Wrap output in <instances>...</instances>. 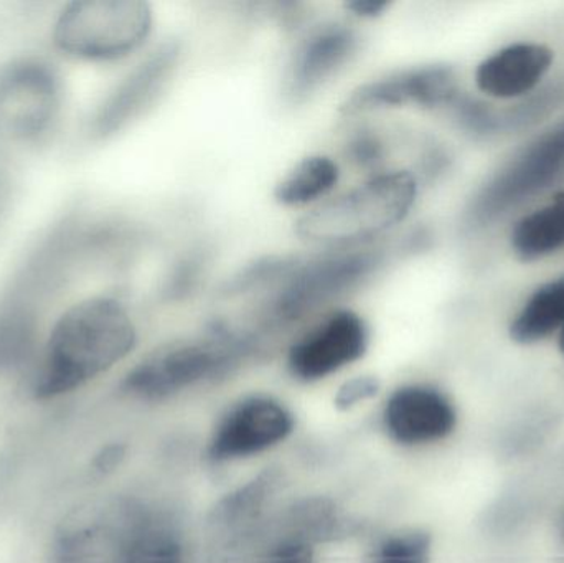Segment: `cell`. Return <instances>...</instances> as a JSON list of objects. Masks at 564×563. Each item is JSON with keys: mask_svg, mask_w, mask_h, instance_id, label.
<instances>
[{"mask_svg": "<svg viewBox=\"0 0 564 563\" xmlns=\"http://www.w3.org/2000/svg\"><path fill=\"white\" fill-rule=\"evenodd\" d=\"M380 392V380L377 377L360 376L347 380L335 393L334 403L340 412H350L355 407L368 402Z\"/></svg>", "mask_w": 564, "mask_h": 563, "instance_id": "obj_22", "label": "cell"}, {"mask_svg": "<svg viewBox=\"0 0 564 563\" xmlns=\"http://www.w3.org/2000/svg\"><path fill=\"white\" fill-rule=\"evenodd\" d=\"M383 423L388 435L398 445H430L454 432L457 413L441 390L430 386H406L391 393L384 405Z\"/></svg>", "mask_w": 564, "mask_h": 563, "instance_id": "obj_12", "label": "cell"}, {"mask_svg": "<svg viewBox=\"0 0 564 563\" xmlns=\"http://www.w3.org/2000/svg\"><path fill=\"white\" fill-rule=\"evenodd\" d=\"M558 349H560V353H562L564 356V326H563V329L560 331V333H558Z\"/></svg>", "mask_w": 564, "mask_h": 563, "instance_id": "obj_28", "label": "cell"}, {"mask_svg": "<svg viewBox=\"0 0 564 563\" xmlns=\"http://www.w3.org/2000/svg\"><path fill=\"white\" fill-rule=\"evenodd\" d=\"M152 10L142 0H76L55 23L56 46L88 59H116L151 35Z\"/></svg>", "mask_w": 564, "mask_h": 563, "instance_id": "obj_4", "label": "cell"}, {"mask_svg": "<svg viewBox=\"0 0 564 563\" xmlns=\"http://www.w3.org/2000/svg\"><path fill=\"white\" fill-rule=\"evenodd\" d=\"M430 535L410 531L381 541L365 563H430Z\"/></svg>", "mask_w": 564, "mask_h": 563, "instance_id": "obj_21", "label": "cell"}, {"mask_svg": "<svg viewBox=\"0 0 564 563\" xmlns=\"http://www.w3.org/2000/svg\"><path fill=\"white\" fill-rule=\"evenodd\" d=\"M388 7L390 3L387 0H354V2L347 3V9L350 12L358 17H367V19L381 15Z\"/></svg>", "mask_w": 564, "mask_h": 563, "instance_id": "obj_25", "label": "cell"}, {"mask_svg": "<svg viewBox=\"0 0 564 563\" xmlns=\"http://www.w3.org/2000/svg\"><path fill=\"white\" fill-rule=\"evenodd\" d=\"M370 343L367 323L354 311L325 317L291 347L289 372L301 382H317L360 360Z\"/></svg>", "mask_w": 564, "mask_h": 563, "instance_id": "obj_9", "label": "cell"}, {"mask_svg": "<svg viewBox=\"0 0 564 563\" xmlns=\"http://www.w3.org/2000/svg\"><path fill=\"white\" fill-rule=\"evenodd\" d=\"M510 250L523 263L564 251V195L522 215L509 235Z\"/></svg>", "mask_w": 564, "mask_h": 563, "instance_id": "obj_17", "label": "cell"}, {"mask_svg": "<svg viewBox=\"0 0 564 563\" xmlns=\"http://www.w3.org/2000/svg\"><path fill=\"white\" fill-rule=\"evenodd\" d=\"M135 505L79 509L53 542L52 563H128Z\"/></svg>", "mask_w": 564, "mask_h": 563, "instance_id": "obj_7", "label": "cell"}, {"mask_svg": "<svg viewBox=\"0 0 564 563\" xmlns=\"http://www.w3.org/2000/svg\"><path fill=\"white\" fill-rule=\"evenodd\" d=\"M417 192L410 171L383 172L312 208L299 218L295 234L327 247L364 243L400 225L413 210Z\"/></svg>", "mask_w": 564, "mask_h": 563, "instance_id": "obj_2", "label": "cell"}, {"mask_svg": "<svg viewBox=\"0 0 564 563\" xmlns=\"http://www.w3.org/2000/svg\"><path fill=\"white\" fill-rule=\"evenodd\" d=\"M63 85L58 73L39 59H23L0 72V145L42 141L58 121Z\"/></svg>", "mask_w": 564, "mask_h": 563, "instance_id": "obj_5", "label": "cell"}, {"mask_svg": "<svg viewBox=\"0 0 564 563\" xmlns=\"http://www.w3.org/2000/svg\"><path fill=\"white\" fill-rule=\"evenodd\" d=\"M39 357V321L26 301L0 304V376L19 372Z\"/></svg>", "mask_w": 564, "mask_h": 563, "instance_id": "obj_18", "label": "cell"}, {"mask_svg": "<svg viewBox=\"0 0 564 563\" xmlns=\"http://www.w3.org/2000/svg\"><path fill=\"white\" fill-rule=\"evenodd\" d=\"M457 95L459 88L453 69L441 65L421 66L360 86L344 102L341 111L358 115L371 109L406 105L436 108L456 101Z\"/></svg>", "mask_w": 564, "mask_h": 563, "instance_id": "obj_10", "label": "cell"}, {"mask_svg": "<svg viewBox=\"0 0 564 563\" xmlns=\"http://www.w3.org/2000/svg\"><path fill=\"white\" fill-rule=\"evenodd\" d=\"M175 53L174 48L162 46L122 79L93 116L89 132L96 138H108L139 118L167 82L174 68Z\"/></svg>", "mask_w": 564, "mask_h": 563, "instance_id": "obj_13", "label": "cell"}, {"mask_svg": "<svg viewBox=\"0 0 564 563\" xmlns=\"http://www.w3.org/2000/svg\"><path fill=\"white\" fill-rule=\"evenodd\" d=\"M10 202H12V182L6 172L0 171V224L9 212Z\"/></svg>", "mask_w": 564, "mask_h": 563, "instance_id": "obj_27", "label": "cell"}, {"mask_svg": "<svg viewBox=\"0 0 564 563\" xmlns=\"http://www.w3.org/2000/svg\"><path fill=\"white\" fill-rule=\"evenodd\" d=\"M128 563H187V548L169 512L135 505Z\"/></svg>", "mask_w": 564, "mask_h": 563, "instance_id": "obj_15", "label": "cell"}, {"mask_svg": "<svg viewBox=\"0 0 564 563\" xmlns=\"http://www.w3.org/2000/svg\"><path fill=\"white\" fill-rule=\"evenodd\" d=\"M276 473L267 472L253 481L225 496L214 511V524L221 531H241L253 524L254 519L263 512L264 506L276 491Z\"/></svg>", "mask_w": 564, "mask_h": 563, "instance_id": "obj_20", "label": "cell"}, {"mask_svg": "<svg viewBox=\"0 0 564 563\" xmlns=\"http://www.w3.org/2000/svg\"><path fill=\"white\" fill-rule=\"evenodd\" d=\"M354 30L345 25H325L312 33L295 52L289 86L294 96H307L330 79L357 50Z\"/></svg>", "mask_w": 564, "mask_h": 563, "instance_id": "obj_14", "label": "cell"}, {"mask_svg": "<svg viewBox=\"0 0 564 563\" xmlns=\"http://www.w3.org/2000/svg\"><path fill=\"white\" fill-rule=\"evenodd\" d=\"M351 154H354L355 161L360 162V164H377L381 154H383V148H381V142L377 138L365 134L351 142Z\"/></svg>", "mask_w": 564, "mask_h": 563, "instance_id": "obj_24", "label": "cell"}, {"mask_svg": "<svg viewBox=\"0 0 564 563\" xmlns=\"http://www.w3.org/2000/svg\"><path fill=\"white\" fill-rule=\"evenodd\" d=\"M555 65V52L542 42H513L477 65V91L496 101H517L532 95Z\"/></svg>", "mask_w": 564, "mask_h": 563, "instance_id": "obj_11", "label": "cell"}, {"mask_svg": "<svg viewBox=\"0 0 564 563\" xmlns=\"http://www.w3.org/2000/svg\"><path fill=\"white\" fill-rule=\"evenodd\" d=\"M263 563H315L314 549L311 542L292 535L273 548Z\"/></svg>", "mask_w": 564, "mask_h": 563, "instance_id": "obj_23", "label": "cell"}, {"mask_svg": "<svg viewBox=\"0 0 564 563\" xmlns=\"http://www.w3.org/2000/svg\"><path fill=\"white\" fill-rule=\"evenodd\" d=\"M122 458H124V448H122V446H108V448L102 450L101 455L96 458V468H98L99 472H111L116 466H119Z\"/></svg>", "mask_w": 564, "mask_h": 563, "instance_id": "obj_26", "label": "cell"}, {"mask_svg": "<svg viewBox=\"0 0 564 563\" xmlns=\"http://www.w3.org/2000/svg\"><path fill=\"white\" fill-rule=\"evenodd\" d=\"M138 344V329L124 304L89 297L73 304L50 331L36 357L32 393L56 400L88 386L118 366Z\"/></svg>", "mask_w": 564, "mask_h": 563, "instance_id": "obj_1", "label": "cell"}, {"mask_svg": "<svg viewBox=\"0 0 564 563\" xmlns=\"http://www.w3.org/2000/svg\"><path fill=\"white\" fill-rule=\"evenodd\" d=\"M250 349L247 337L228 327H212L204 336L169 344L145 357L122 380V392L142 402H162L228 376Z\"/></svg>", "mask_w": 564, "mask_h": 563, "instance_id": "obj_3", "label": "cell"}, {"mask_svg": "<svg viewBox=\"0 0 564 563\" xmlns=\"http://www.w3.org/2000/svg\"><path fill=\"white\" fill-rule=\"evenodd\" d=\"M378 260L368 251L337 253L312 261L288 277L270 304L271 320L294 323L318 310L322 304L357 286L377 267Z\"/></svg>", "mask_w": 564, "mask_h": 563, "instance_id": "obj_6", "label": "cell"}, {"mask_svg": "<svg viewBox=\"0 0 564 563\" xmlns=\"http://www.w3.org/2000/svg\"><path fill=\"white\" fill-rule=\"evenodd\" d=\"M564 326V274L539 284L510 321L509 334L522 346L558 336Z\"/></svg>", "mask_w": 564, "mask_h": 563, "instance_id": "obj_16", "label": "cell"}, {"mask_svg": "<svg viewBox=\"0 0 564 563\" xmlns=\"http://www.w3.org/2000/svg\"><path fill=\"white\" fill-rule=\"evenodd\" d=\"M292 432L294 416L288 407L271 397H248L218 422L208 443V458L215 463L251 458L285 442Z\"/></svg>", "mask_w": 564, "mask_h": 563, "instance_id": "obj_8", "label": "cell"}, {"mask_svg": "<svg viewBox=\"0 0 564 563\" xmlns=\"http://www.w3.org/2000/svg\"><path fill=\"white\" fill-rule=\"evenodd\" d=\"M340 178L338 165L327 155L302 159L276 185L274 197L288 207H302L322 201Z\"/></svg>", "mask_w": 564, "mask_h": 563, "instance_id": "obj_19", "label": "cell"}]
</instances>
